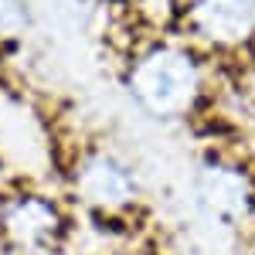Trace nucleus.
<instances>
[{"label": "nucleus", "instance_id": "f257e3e1", "mask_svg": "<svg viewBox=\"0 0 255 255\" xmlns=\"http://www.w3.org/2000/svg\"><path fill=\"white\" fill-rule=\"evenodd\" d=\"M119 82L146 119L191 123L215 99V61L174 31H157L129 48Z\"/></svg>", "mask_w": 255, "mask_h": 255}, {"label": "nucleus", "instance_id": "f03ea898", "mask_svg": "<svg viewBox=\"0 0 255 255\" xmlns=\"http://www.w3.org/2000/svg\"><path fill=\"white\" fill-rule=\"evenodd\" d=\"M72 204L102 228H126L146 211L139 170L106 143H85L61 163Z\"/></svg>", "mask_w": 255, "mask_h": 255}, {"label": "nucleus", "instance_id": "7ed1b4c3", "mask_svg": "<svg viewBox=\"0 0 255 255\" xmlns=\"http://www.w3.org/2000/svg\"><path fill=\"white\" fill-rule=\"evenodd\" d=\"M197 211L238 242H255V167L228 146H204L191 163Z\"/></svg>", "mask_w": 255, "mask_h": 255}, {"label": "nucleus", "instance_id": "20e7f679", "mask_svg": "<svg viewBox=\"0 0 255 255\" xmlns=\"http://www.w3.org/2000/svg\"><path fill=\"white\" fill-rule=\"evenodd\" d=\"M163 31L191 41L215 65L255 58V0H180Z\"/></svg>", "mask_w": 255, "mask_h": 255}, {"label": "nucleus", "instance_id": "39448f33", "mask_svg": "<svg viewBox=\"0 0 255 255\" xmlns=\"http://www.w3.org/2000/svg\"><path fill=\"white\" fill-rule=\"evenodd\" d=\"M72 238V211L41 187L0 194V245L14 255H58Z\"/></svg>", "mask_w": 255, "mask_h": 255}, {"label": "nucleus", "instance_id": "423d86ee", "mask_svg": "<svg viewBox=\"0 0 255 255\" xmlns=\"http://www.w3.org/2000/svg\"><path fill=\"white\" fill-rule=\"evenodd\" d=\"M0 153L7 160L38 157L41 167H55L61 157L48 123L38 116V106L10 89H0Z\"/></svg>", "mask_w": 255, "mask_h": 255}, {"label": "nucleus", "instance_id": "0eeeda50", "mask_svg": "<svg viewBox=\"0 0 255 255\" xmlns=\"http://www.w3.org/2000/svg\"><path fill=\"white\" fill-rule=\"evenodd\" d=\"M34 31L31 0H0V44H17Z\"/></svg>", "mask_w": 255, "mask_h": 255}]
</instances>
